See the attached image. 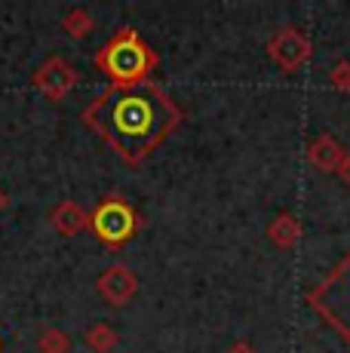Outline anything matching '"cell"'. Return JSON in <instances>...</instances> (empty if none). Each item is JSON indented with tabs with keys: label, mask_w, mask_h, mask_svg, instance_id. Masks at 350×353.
Segmentation results:
<instances>
[{
	"label": "cell",
	"mask_w": 350,
	"mask_h": 353,
	"mask_svg": "<svg viewBox=\"0 0 350 353\" xmlns=\"http://www.w3.org/2000/svg\"><path fill=\"white\" fill-rule=\"evenodd\" d=\"M99 292H102V298L107 304L123 307V304L138 292V280L126 264H111V268L99 276Z\"/></svg>",
	"instance_id": "obj_7"
},
{
	"label": "cell",
	"mask_w": 350,
	"mask_h": 353,
	"mask_svg": "<svg viewBox=\"0 0 350 353\" xmlns=\"http://www.w3.org/2000/svg\"><path fill=\"white\" fill-rule=\"evenodd\" d=\"M307 157H311V163L316 169H322V172H338V169L344 166L347 154L332 135H320V139H313V145L307 148Z\"/></svg>",
	"instance_id": "obj_8"
},
{
	"label": "cell",
	"mask_w": 350,
	"mask_h": 353,
	"mask_svg": "<svg viewBox=\"0 0 350 353\" xmlns=\"http://www.w3.org/2000/svg\"><path fill=\"white\" fill-rule=\"evenodd\" d=\"M332 83H335V90H350V65L347 62H338L332 68Z\"/></svg>",
	"instance_id": "obj_14"
},
{
	"label": "cell",
	"mask_w": 350,
	"mask_h": 353,
	"mask_svg": "<svg viewBox=\"0 0 350 353\" xmlns=\"http://www.w3.org/2000/svg\"><path fill=\"white\" fill-rule=\"evenodd\" d=\"M92 228H96V234L102 236L105 243H111V246L117 249L120 243H126L132 236V230H136V212H132L123 200H105L102 206L96 209V215H92Z\"/></svg>",
	"instance_id": "obj_4"
},
{
	"label": "cell",
	"mask_w": 350,
	"mask_h": 353,
	"mask_svg": "<svg viewBox=\"0 0 350 353\" xmlns=\"http://www.w3.org/2000/svg\"><path fill=\"white\" fill-rule=\"evenodd\" d=\"M227 353H255L252 347H249V344L246 341H237V344H234V347L231 350H227Z\"/></svg>",
	"instance_id": "obj_15"
},
{
	"label": "cell",
	"mask_w": 350,
	"mask_h": 353,
	"mask_svg": "<svg viewBox=\"0 0 350 353\" xmlns=\"http://www.w3.org/2000/svg\"><path fill=\"white\" fill-rule=\"evenodd\" d=\"M311 304L350 341V255L311 292Z\"/></svg>",
	"instance_id": "obj_3"
},
{
	"label": "cell",
	"mask_w": 350,
	"mask_h": 353,
	"mask_svg": "<svg viewBox=\"0 0 350 353\" xmlns=\"http://www.w3.org/2000/svg\"><path fill=\"white\" fill-rule=\"evenodd\" d=\"M50 221H52V228H56L59 234H65V236L80 234V230L90 225L86 212H83V209H80L74 200H62V203H59V206L50 212Z\"/></svg>",
	"instance_id": "obj_9"
},
{
	"label": "cell",
	"mask_w": 350,
	"mask_h": 353,
	"mask_svg": "<svg viewBox=\"0 0 350 353\" xmlns=\"http://www.w3.org/2000/svg\"><path fill=\"white\" fill-rule=\"evenodd\" d=\"M271 59L282 71H298L311 59V43L298 28H280L271 40Z\"/></svg>",
	"instance_id": "obj_5"
},
{
	"label": "cell",
	"mask_w": 350,
	"mask_h": 353,
	"mask_svg": "<svg viewBox=\"0 0 350 353\" xmlns=\"http://www.w3.org/2000/svg\"><path fill=\"white\" fill-rule=\"evenodd\" d=\"M86 344H90L96 353H107V350H114V344H117V332L105 323H96L86 329Z\"/></svg>",
	"instance_id": "obj_11"
},
{
	"label": "cell",
	"mask_w": 350,
	"mask_h": 353,
	"mask_svg": "<svg viewBox=\"0 0 350 353\" xmlns=\"http://www.w3.org/2000/svg\"><path fill=\"white\" fill-rule=\"evenodd\" d=\"M6 206V196H3V191H0V209H3Z\"/></svg>",
	"instance_id": "obj_17"
},
{
	"label": "cell",
	"mask_w": 350,
	"mask_h": 353,
	"mask_svg": "<svg viewBox=\"0 0 350 353\" xmlns=\"http://www.w3.org/2000/svg\"><path fill=\"white\" fill-rule=\"evenodd\" d=\"M34 86L46 99H65L77 86V71L65 62V59H50L40 71L34 74Z\"/></svg>",
	"instance_id": "obj_6"
},
{
	"label": "cell",
	"mask_w": 350,
	"mask_h": 353,
	"mask_svg": "<svg viewBox=\"0 0 350 353\" xmlns=\"http://www.w3.org/2000/svg\"><path fill=\"white\" fill-rule=\"evenodd\" d=\"M267 236H271V243H274V246H280V249L295 246V243H298V236H301V221L295 219V215L282 212V215H277V219L271 221Z\"/></svg>",
	"instance_id": "obj_10"
},
{
	"label": "cell",
	"mask_w": 350,
	"mask_h": 353,
	"mask_svg": "<svg viewBox=\"0 0 350 353\" xmlns=\"http://www.w3.org/2000/svg\"><path fill=\"white\" fill-rule=\"evenodd\" d=\"M40 353H68L71 350V338L62 329H43L37 338Z\"/></svg>",
	"instance_id": "obj_12"
},
{
	"label": "cell",
	"mask_w": 350,
	"mask_h": 353,
	"mask_svg": "<svg viewBox=\"0 0 350 353\" xmlns=\"http://www.w3.org/2000/svg\"><path fill=\"white\" fill-rule=\"evenodd\" d=\"M99 65H102L114 80H120L123 86H132V83H141L145 74L151 71L154 52L141 43L136 31H120L102 50Z\"/></svg>",
	"instance_id": "obj_2"
},
{
	"label": "cell",
	"mask_w": 350,
	"mask_h": 353,
	"mask_svg": "<svg viewBox=\"0 0 350 353\" xmlns=\"http://www.w3.org/2000/svg\"><path fill=\"white\" fill-rule=\"evenodd\" d=\"M65 31L71 34V37H86V34L92 31V19L86 10H71L68 16H65Z\"/></svg>",
	"instance_id": "obj_13"
},
{
	"label": "cell",
	"mask_w": 350,
	"mask_h": 353,
	"mask_svg": "<svg viewBox=\"0 0 350 353\" xmlns=\"http://www.w3.org/2000/svg\"><path fill=\"white\" fill-rule=\"evenodd\" d=\"M83 120L120 157L138 163L175 126L178 108L160 86L141 80V83L117 86V90L99 96L83 111Z\"/></svg>",
	"instance_id": "obj_1"
},
{
	"label": "cell",
	"mask_w": 350,
	"mask_h": 353,
	"mask_svg": "<svg viewBox=\"0 0 350 353\" xmlns=\"http://www.w3.org/2000/svg\"><path fill=\"white\" fill-rule=\"evenodd\" d=\"M338 175H341V179H344V181H347V185H350V157L344 160V166H341V169H338Z\"/></svg>",
	"instance_id": "obj_16"
}]
</instances>
